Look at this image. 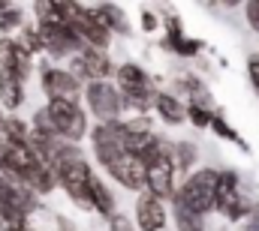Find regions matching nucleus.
I'll use <instances>...</instances> for the list:
<instances>
[{
	"mask_svg": "<svg viewBox=\"0 0 259 231\" xmlns=\"http://www.w3.org/2000/svg\"><path fill=\"white\" fill-rule=\"evenodd\" d=\"M49 168L55 171L58 183L69 192V198L75 204L91 207V177L94 174H91V165L84 162V156H81V150L75 144H64Z\"/></svg>",
	"mask_w": 259,
	"mask_h": 231,
	"instance_id": "1",
	"label": "nucleus"
},
{
	"mask_svg": "<svg viewBox=\"0 0 259 231\" xmlns=\"http://www.w3.org/2000/svg\"><path fill=\"white\" fill-rule=\"evenodd\" d=\"M84 99H88L91 114L100 117V123H112L121 114V93L109 81H91L84 90Z\"/></svg>",
	"mask_w": 259,
	"mask_h": 231,
	"instance_id": "6",
	"label": "nucleus"
},
{
	"mask_svg": "<svg viewBox=\"0 0 259 231\" xmlns=\"http://www.w3.org/2000/svg\"><path fill=\"white\" fill-rule=\"evenodd\" d=\"M154 99H157V90H154V87H148V90H133V93H124V96H121V105H130V108H136V111H145V108H151V105H154Z\"/></svg>",
	"mask_w": 259,
	"mask_h": 231,
	"instance_id": "21",
	"label": "nucleus"
},
{
	"mask_svg": "<svg viewBox=\"0 0 259 231\" xmlns=\"http://www.w3.org/2000/svg\"><path fill=\"white\" fill-rule=\"evenodd\" d=\"M0 120H3V111H0Z\"/></svg>",
	"mask_w": 259,
	"mask_h": 231,
	"instance_id": "33",
	"label": "nucleus"
},
{
	"mask_svg": "<svg viewBox=\"0 0 259 231\" xmlns=\"http://www.w3.org/2000/svg\"><path fill=\"white\" fill-rule=\"evenodd\" d=\"M0 207H12V210H21L24 216L36 207V195L15 177H6L0 174Z\"/></svg>",
	"mask_w": 259,
	"mask_h": 231,
	"instance_id": "10",
	"label": "nucleus"
},
{
	"mask_svg": "<svg viewBox=\"0 0 259 231\" xmlns=\"http://www.w3.org/2000/svg\"><path fill=\"white\" fill-rule=\"evenodd\" d=\"M247 75H250V84L256 87V93H259V54H253L247 60Z\"/></svg>",
	"mask_w": 259,
	"mask_h": 231,
	"instance_id": "30",
	"label": "nucleus"
},
{
	"mask_svg": "<svg viewBox=\"0 0 259 231\" xmlns=\"http://www.w3.org/2000/svg\"><path fill=\"white\" fill-rule=\"evenodd\" d=\"M154 108H157V114L163 117L169 126H178V123H184V120H187V111H184V105L178 102V96L157 93V99H154Z\"/></svg>",
	"mask_w": 259,
	"mask_h": 231,
	"instance_id": "17",
	"label": "nucleus"
},
{
	"mask_svg": "<svg viewBox=\"0 0 259 231\" xmlns=\"http://www.w3.org/2000/svg\"><path fill=\"white\" fill-rule=\"evenodd\" d=\"M169 153L172 150L166 147L160 156H154L151 162H145V189L157 201L175 195V165H172V156Z\"/></svg>",
	"mask_w": 259,
	"mask_h": 231,
	"instance_id": "5",
	"label": "nucleus"
},
{
	"mask_svg": "<svg viewBox=\"0 0 259 231\" xmlns=\"http://www.w3.org/2000/svg\"><path fill=\"white\" fill-rule=\"evenodd\" d=\"M106 171L112 174L121 186H127L133 192L145 189V162L139 156H130V153H118L115 159L106 162Z\"/></svg>",
	"mask_w": 259,
	"mask_h": 231,
	"instance_id": "9",
	"label": "nucleus"
},
{
	"mask_svg": "<svg viewBox=\"0 0 259 231\" xmlns=\"http://www.w3.org/2000/svg\"><path fill=\"white\" fill-rule=\"evenodd\" d=\"M184 111H187V117H190V123H193V126H199V129H202V126H211V108H202V105H187Z\"/></svg>",
	"mask_w": 259,
	"mask_h": 231,
	"instance_id": "27",
	"label": "nucleus"
},
{
	"mask_svg": "<svg viewBox=\"0 0 259 231\" xmlns=\"http://www.w3.org/2000/svg\"><path fill=\"white\" fill-rule=\"evenodd\" d=\"M24 81H18L15 75H9V72H3L0 69V102L9 108V111H15L18 105H21V99H24V87H21Z\"/></svg>",
	"mask_w": 259,
	"mask_h": 231,
	"instance_id": "18",
	"label": "nucleus"
},
{
	"mask_svg": "<svg viewBox=\"0 0 259 231\" xmlns=\"http://www.w3.org/2000/svg\"><path fill=\"white\" fill-rule=\"evenodd\" d=\"M256 219H259V204H256Z\"/></svg>",
	"mask_w": 259,
	"mask_h": 231,
	"instance_id": "32",
	"label": "nucleus"
},
{
	"mask_svg": "<svg viewBox=\"0 0 259 231\" xmlns=\"http://www.w3.org/2000/svg\"><path fill=\"white\" fill-rule=\"evenodd\" d=\"M115 72H118L121 93H133V90H148V87H154V84L148 81L145 69H142V66H136V63H124V66H118Z\"/></svg>",
	"mask_w": 259,
	"mask_h": 231,
	"instance_id": "16",
	"label": "nucleus"
},
{
	"mask_svg": "<svg viewBox=\"0 0 259 231\" xmlns=\"http://www.w3.org/2000/svg\"><path fill=\"white\" fill-rule=\"evenodd\" d=\"M21 24V6L18 3H0V30H15Z\"/></svg>",
	"mask_w": 259,
	"mask_h": 231,
	"instance_id": "23",
	"label": "nucleus"
},
{
	"mask_svg": "<svg viewBox=\"0 0 259 231\" xmlns=\"http://www.w3.org/2000/svg\"><path fill=\"white\" fill-rule=\"evenodd\" d=\"M42 90L49 93V99L78 105V78H75L72 72H66V69L46 66V69H42Z\"/></svg>",
	"mask_w": 259,
	"mask_h": 231,
	"instance_id": "8",
	"label": "nucleus"
},
{
	"mask_svg": "<svg viewBox=\"0 0 259 231\" xmlns=\"http://www.w3.org/2000/svg\"><path fill=\"white\" fill-rule=\"evenodd\" d=\"M211 129H214L220 138H229V141H235L241 150H247V144L241 141V135H238V132H235V129H232V126H229V123H226L220 114H211Z\"/></svg>",
	"mask_w": 259,
	"mask_h": 231,
	"instance_id": "24",
	"label": "nucleus"
},
{
	"mask_svg": "<svg viewBox=\"0 0 259 231\" xmlns=\"http://www.w3.org/2000/svg\"><path fill=\"white\" fill-rule=\"evenodd\" d=\"M91 207H94L97 213H103L106 219L115 213V195L106 189V183H103L100 177H91Z\"/></svg>",
	"mask_w": 259,
	"mask_h": 231,
	"instance_id": "19",
	"label": "nucleus"
},
{
	"mask_svg": "<svg viewBox=\"0 0 259 231\" xmlns=\"http://www.w3.org/2000/svg\"><path fill=\"white\" fill-rule=\"evenodd\" d=\"M88 12H91L109 33H121V36L130 33V24H127V18H124V12H121V6H115V3H97V6H88Z\"/></svg>",
	"mask_w": 259,
	"mask_h": 231,
	"instance_id": "14",
	"label": "nucleus"
},
{
	"mask_svg": "<svg viewBox=\"0 0 259 231\" xmlns=\"http://www.w3.org/2000/svg\"><path fill=\"white\" fill-rule=\"evenodd\" d=\"M72 69L81 72V75H88L91 81H109V75L115 72L109 54L106 51H94V48H81V54L75 57Z\"/></svg>",
	"mask_w": 259,
	"mask_h": 231,
	"instance_id": "11",
	"label": "nucleus"
},
{
	"mask_svg": "<svg viewBox=\"0 0 259 231\" xmlns=\"http://www.w3.org/2000/svg\"><path fill=\"white\" fill-rule=\"evenodd\" d=\"M247 24H250V30H256L259 33V0H253V3H247Z\"/></svg>",
	"mask_w": 259,
	"mask_h": 231,
	"instance_id": "29",
	"label": "nucleus"
},
{
	"mask_svg": "<svg viewBox=\"0 0 259 231\" xmlns=\"http://www.w3.org/2000/svg\"><path fill=\"white\" fill-rule=\"evenodd\" d=\"M166 24H169V36H166V48H169V51H178V54H184V57L199 54L202 42H199V39H187V36L181 33V21H178V18H166Z\"/></svg>",
	"mask_w": 259,
	"mask_h": 231,
	"instance_id": "15",
	"label": "nucleus"
},
{
	"mask_svg": "<svg viewBox=\"0 0 259 231\" xmlns=\"http://www.w3.org/2000/svg\"><path fill=\"white\" fill-rule=\"evenodd\" d=\"M136 222L142 231H163L166 228V207L163 201H157L154 195L142 192L139 204H136Z\"/></svg>",
	"mask_w": 259,
	"mask_h": 231,
	"instance_id": "12",
	"label": "nucleus"
},
{
	"mask_svg": "<svg viewBox=\"0 0 259 231\" xmlns=\"http://www.w3.org/2000/svg\"><path fill=\"white\" fill-rule=\"evenodd\" d=\"M18 48L24 51V54H36V51H42V39H39V30H24L21 33V39H18Z\"/></svg>",
	"mask_w": 259,
	"mask_h": 231,
	"instance_id": "26",
	"label": "nucleus"
},
{
	"mask_svg": "<svg viewBox=\"0 0 259 231\" xmlns=\"http://www.w3.org/2000/svg\"><path fill=\"white\" fill-rule=\"evenodd\" d=\"M0 69L15 75L18 81H24L30 75V54H24L15 39H3L0 42Z\"/></svg>",
	"mask_w": 259,
	"mask_h": 231,
	"instance_id": "13",
	"label": "nucleus"
},
{
	"mask_svg": "<svg viewBox=\"0 0 259 231\" xmlns=\"http://www.w3.org/2000/svg\"><path fill=\"white\" fill-rule=\"evenodd\" d=\"M142 27H145V30H154V27H157V18H154L148 9L142 12Z\"/></svg>",
	"mask_w": 259,
	"mask_h": 231,
	"instance_id": "31",
	"label": "nucleus"
},
{
	"mask_svg": "<svg viewBox=\"0 0 259 231\" xmlns=\"http://www.w3.org/2000/svg\"><path fill=\"white\" fill-rule=\"evenodd\" d=\"M214 189H217V171L214 168H202L187 177V183L181 186V192L175 195L190 213L196 216H205L211 207H214Z\"/></svg>",
	"mask_w": 259,
	"mask_h": 231,
	"instance_id": "2",
	"label": "nucleus"
},
{
	"mask_svg": "<svg viewBox=\"0 0 259 231\" xmlns=\"http://www.w3.org/2000/svg\"><path fill=\"white\" fill-rule=\"evenodd\" d=\"M109 228L112 231H133V222H130V216H124V213H112L109 216Z\"/></svg>",
	"mask_w": 259,
	"mask_h": 231,
	"instance_id": "28",
	"label": "nucleus"
},
{
	"mask_svg": "<svg viewBox=\"0 0 259 231\" xmlns=\"http://www.w3.org/2000/svg\"><path fill=\"white\" fill-rule=\"evenodd\" d=\"M214 207L226 216V219H232V222H238V219H244L247 216V201L241 198V189H238V174L235 171H217V189H214Z\"/></svg>",
	"mask_w": 259,
	"mask_h": 231,
	"instance_id": "4",
	"label": "nucleus"
},
{
	"mask_svg": "<svg viewBox=\"0 0 259 231\" xmlns=\"http://www.w3.org/2000/svg\"><path fill=\"white\" fill-rule=\"evenodd\" d=\"M46 114L55 126V135L58 138H69V141H81V135L88 132V117L78 105L72 102H58V99H49L46 105Z\"/></svg>",
	"mask_w": 259,
	"mask_h": 231,
	"instance_id": "3",
	"label": "nucleus"
},
{
	"mask_svg": "<svg viewBox=\"0 0 259 231\" xmlns=\"http://www.w3.org/2000/svg\"><path fill=\"white\" fill-rule=\"evenodd\" d=\"M169 156H172L175 171H187V168L193 165V159H196V150H193V144H178L175 153H169Z\"/></svg>",
	"mask_w": 259,
	"mask_h": 231,
	"instance_id": "25",
	"label": "nucleus"
},
{
	"mask_svg": "<svg viewBox=\"0 0 259 231\" xmlns=\"http://www.w3.org/2000/svg\"><path fill=\"white\" fill-rule=\"evenodd\" d=\"M24 228H27V216L21 210L0 207V231H24Z\"/></svg>",
	"mask_w": 259,
	"mask_h": 231,
	"instance_id": "22",
	"label": "nucleus"
},
{
	"mask_svg": "<svg viewBox=\"0 0 259 231\" xmlns=\"http://www.w3.org/2000/svg\"><path fill=\"white\" fill-rule=\"evenodd\" d=\"M124 132H127V123L121 120H112V123H100L91 138H94V153L97 159L106 165L109 159H115L118 153H124Z\"/></svg>",
	"mask_w": 259,
	"mask_h": 231,
	"instance_id": "7",
	"label": "nucleus"
},
{
	"mask_svg": "<svg viewBox=\"0 0 259 231\" xmlns=\"http://www.w3.org/2000/svg\"><path fill=\"white\" fill-rule=\"evenodd\" d=\"M24 231H30V228H24Z\"/></svg>",
	"mask_w": 259,
	"mask_h": 231,
	"instance_id": "34",
	"label": "nucleus"
},
{
	"mask_svg": "<svg viewBox=\"0 0 259 231\" xmlns=\"http://www.w3.org/2000/svg\"><path fill=\"white\" fill-rule=\"evenodd\" d=\"M172 201H175V222H178V231H205V225H202V216H196V213H190L175 195H172Z\"/></svg>",
	"mask_w": 259,
	"mask_h": 231,
	"instance_id": "20",
	"label": "nucleus"
}]
</instances>
